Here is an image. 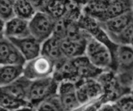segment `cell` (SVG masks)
<instances>
[{
  "label": "cell",
  "mask_w": 133,
  "mask_h": 111,
  "mask_svg": "<svg viewBox=\"0 0 133 111\" xmlns=\"http://www.w3.org/2000/svg\"><path fill=\"white\" fill-rule=\"evenodd\" d=\"M85 55L96 67L103 70L114 69L113 58L109 48L89 33L87 36Z\"/></svg>",
  "instance_id": "6da1fadb"
},
{
  "label": "cell",
  "mask_w": 133,
  "mask_h": 111,
  "mask_svg": "<svg viewBox=\"0 0 133 111\" xmlns=\"http://www.w3.org/2000/svg\"><path fill=\"white\" fill-rule=\"evenodd\" d=\"M116 71L120 83L131 88L133 83V47L130 45H119L115 55Z\"/></svg>",
  "instance_id": "7a4b0ae2"
},
{
  "label": "cell",
  "mask_w": 133,
  "mask_h": 111,
  "mask_svg": "<svg viewBox=\"0 0 133 111\" xmlns=\"http://www.w3.org/2000/svg\"><path fill=\"white\" fill-rule=\"evenodd\" d=\"M59 83L52 76L32 81L27 101L34 108L46 98L58 93Z\"/></svg>",
  "instance_id": "3957f363"
},
{
  "label": "cell",
  "mask_w": 133,
  "mask_h": 111,
  "mask_svg": "<svg viewBox=\"0 0 133 111\" xmlns=\"http://www.w3.org/2000/svg\"><path fill=\"white\" fill-rule=\"evenodd\" d=\"M56 20L46 12L37 11L29 21L31 35L42 44L52 35Z\"/></svg>",
  "instance_id": "277c9868"
},
{
  "label": "cell",
  "mask_w": 133,
  "mask_h": 111,
  "mask_svg": "<svg viewBox=\"0 0 133 111\" xmlns=\"http://www.w3.org/2000/svg\"><path fill=\"white\" fill-rule=\"evenodd\" d=\"M55 69V63L41 54L26 62L23 66V75L29 80L34 81L52 76Z\"/></svg>",
  "instance_id": "5b68a950"
},
{
  "label": "cell",
  "mask_w": 133,
  "mask_h": 111,
  "mask_svg": "<svg viewBox=\"0 0 133 111\" xmlns=\"http://www.w3.org/2000/svg\"><path fill=\"white\" fill-rule=\"evenodd\" d=\"M31 35L29 21L15 17L7 22L1 21V36L21 39Z\"/></svg>",
  "instance_id": "8992f818"
},
{
  "label": "cell",
  "mask_w": 133,
  "mask_h": 111,
  "mask_svg": "<svg viewBox=\"0 0 133 111\" xmlns=\"http://www.w3.org/2000/svg\"><path fill=\"white\" fill-rule=\"evenodd\" d=\"M26 61L21 52L7 38L1 36V65L24 66Z\"/></svg>",
  "instance_id": "52a82bcc"
},
{
  "label": "cell",
  "mask_w": 133,
  "mask_h": 111,
  "mask_svg": "<svg viewBox=\"0 0 133 111\" xmlns=\"http://www.w3.org/2000/svg\"><path fill=\"white\" fill-rule=\"evenodd\" d=\"M75 84L77 96L81 104L99 96L103 90L100 82L95 79H79Z\"/></svg>",
  "instance_id": "ba28073f"
},
{
  "label": "cell",
  "mask_w": 133,
  "mask_h": 111,
  "mask_svg": "<svg viewBox=\"0 0 133 111\" xmlns=\"http://www.w3.org/2000/svg\"><path fill=\"white\" fill-rule=\"evenodd\" d=\"M57 93L63 111H71L81 105L74 82L64 81L60 83Z\"/></svg>",
  "instance_id": "9c48e42d"
},
{
  "label": "cell",
  "mask_w": 133,
  "mask_h": 111,
  "mask_svg": "<svg viewBox=\"0 0 133 111\" xmlns=\"http://www.w3.org/2000/svg\"><path fill=\"white\" fill-rule=\"evenodd\" d=\"M8 39L21 52L26 61L41 54L42 44L31 35L21 39Z\"/></svg>",
  "instance_id": "30bf717a"
},
{
  "label": "cell",
  "mask_w": 133,
  "mask_h": 111,
  "mask_svg": "<svg viewBox=\"0 0 133 111\" xmlns=\"http://www.w3.org/2000/svg\"><path fill=\"white\" fill-rule=\"evenodd\" d=\"M133 22V11H130L105 22H98L109 37L117 35Z\"/></svg>",
  "instance_id": "8fae6325"
},
{
  "label": "cell",
  "mask_w": 133,
  "mask_h": 111,
  "mask_svg": "<svg viewBox=\"0 0 133 111\" xmlns=\"http://www.w3.org/2000/svg\"><path fill=\"white\" fill-rule=\"evenodd\" d=\"M71 60L76 68L79 79H95L104 71L94 66L86 55L71 59Z\"/></svg>",
  "instance_id": "7c38bea8"
},
{
  "label": "cell",
  "mask_w": 133,
  "mask_h": 111,
  "mask_svg": "<svg viewBox=\"0 0 133 111\" xmlns=\"http://www.w3.org/2000/svg\"><path fill=\"white\" fill-rule=\"evenodd\" d=\"M32 81L22 75L11 83L1 87V92L17 98L27 101Z\"/></svg>",
  "instance_id": "4fadbf2b"
},
{
  "label": "cell",
  "mask_w": 133,
  "mask_h": 111,
  "mask_svg": "<svg viewBox=\"0 0 133 111\" xmlns=\"http://www.w3.org/2000/svg\"><path fill=\"white\" fill-rule=\"evenodd\" d=\"M133 11V1L126 0L108 1L100 22H105L122 14Z\"/></svg>",
  "instance_id": "5bb4252c"
},
{
  "label": "cell",
  "mask_w": 133,
  "mask_h": 111,
  "mask_svg": "<svg viewBox=\"0 0 133 111\" xmlns=\"http://www.w3.org/2000/svg\"><path fill=\"white\" fill-rule=\"evenodd\" d=\"M41 55L52 60L55 65L66 59L61 51V40L54 35L42 43Z\"/></svg>",
  "instance_id": "9a60e30c"
},
{
  "label": "cell",
  "mask_w": 133,
  "mask_h": 111,
  "mask_svg": "<svg viewBox=\"0 0 133 111\" xmlns=\"http://www.w3.org/2000/svg\"><path fill=\"white\" fill-rule=\"evenodd\" d=\"M87 40L74 41L66 39L61 40V48L63 56L68 59H73L85 55Z\"/></svg>",
  "instance_id": "2e32d148"
},
{
  "label": "cell",
  "mask_w": 133,
  "mask_h": 111,
  "mask_svg": "<svg viewBox=\"0 0 133 111\" xmlns=\"http://www.w3.org/2000/svg\"><path fill=\"white\" fill-rule=\"evenodd\" d=\"M23 66L10 65H1V87L9 84L21 77L23 74Z\"/></svg>",
  "instance_id": "e0dca14e"
},
{
  "label": "cell",
  "mask_w": 133,
  "mask_h": 111,
  "mask_svg": "<svg viewBox=\"0 0 133 111\" xmlns=\"http://www.w3.org/2000/svg\"><path fill=\"white\" fill-rule=\"evenodd\" d=\"M108 3V1H92L88 2L83 7V14L99 22L102 19Z\"/></svg>",
  "instance_id": "ac0fdd59"
},
{
  "label": "cell",
  "mask_w": 133,
  "mask_h": 111,
  "mask_svg": "<svg viewBox=\"0 0 133 111\" xmlns=\"http://www.w3.org/2000/svg\"><path fill=\"white\" fill-rule=\"evenodd\" d=\"M14 10L16 17L29 21L37 11L32 1L24 0L14 1Z\"/></svg>",
  "instance_id": "d6986e66"
},
{
  "label": "cell",
  "mask_w": 133,
  "mask_h": 111,
  "mask_svg": "<svg viewBox=\"0 0 133 111\" xmlns=\"http://www.w3.org/2000/svg\"><path fill=\"white\" fill-rule=\"evenodd\" d=\"M0 105L1 108L9 111H17L25 107H32L28 101L17 98L1 92Z\"/></svg>",
  "instance_id": "ffe728a7"
},
{
  "label": "cell",
  "mask_w": 133,
  "mask_h": 111,
  "mask_svg": "<svg viewBox=\"0 0 133 111\" xmlns=\"http://www.w3.org/2000/svg\"><path fill=\"white\" fill-rule=\"evenodd\" d=\"M34 109L36 111H63L58 93L42 101Z\"/></svg>",
  "instance_id": "44dd1931"
},
{
  "label": "cell",
  "mask_w": 133,
  "mask_h": 111,
  "mask_svg": "<svg viewBox=\"0 0 133 111\" xmlns=\"http://www.w3.org/2000/svg\"><path fill=\"white\" fill-rule=\"evenodd\" d=\"M110 38L119 45H130L133 41V22L119 34Z\"/></svg>",
  "instance_id": "7402d4cb"
},
{
  "label": "cell",
  "mask_w": 133,
  "mask_h": 111,
  "mask_svg": "<svg viewBox=\"0 0 133 111\" xmlns=\"http://www.w3.org/2000/svg\"><path fill=\"white\" fill-rule=\"evenodd\" d=\"M14 1L1 0L0 2L1 21L7 22L16 17L14 10Z\"/></svg>",
  "instance_id": "603a6c76"
},
{
  "label": "cell",
  "mask_w": 133,
  "mask_h": 111,
  "mask_svg": "<svg viewBox=\"0 0 133 111\" xmlns=\"http://www.w3.org/2000/svg\"><path fill=\"white\" fill-rule=\"evenodd\" d=\"M70 19L63 17L56 20L52 35L60 40L66 38L68 24Z\"/></svg>",
  "instance_id": "cb8c5ba5"
},
{
  "label": "cell",
  "mask_w": 133,
  "mask_h": 111,
  "mask_svg": "<svg viewBox=\"0 0 133 111\" xmlns=\"http://www.w3.org/2000/svg\"><path fill=\"white\" fill-rule=\"evenodd\" d=\"M114 106L119 111H133V95L127 93L120 97Z\"/></svg>",
  "instance_id": "d4e9b609"
},
{
  "label": "cell",
  "mask_w": 133,
  "mask_h": 111,
  "mask_svg": "<svg viewBox=\"0 0 133 111\" xmlns=\"http://www.w3.org/2000/svg\"><path fill=\"white\" fill-rule=\"evenodd\" d=\"M17 111H36V110L33 107H25V108H22V109H19V110H17Z\"/></svg>",
  "instance_id": "484cf974"
},
{
  "label": "cell",
  "mask_w": 133,
  "mask_h": 111,
  "mask_svg": "<svg viewBox=\"0 0 133 111\" xmlns=\"http://www.w3.org/2000/svg\"><path fill=\"white\" fill-rule=\"evenodd\" d=\"M1 111H9V110H6V109H4L3 108H1Z\"/></svg>",
  "instance_id": "4316f807"
},
{
  "label": "cell",
  "mask_w": 133,
  "mask_h": 111,
  "mask_svg": "<svg viewBox=\"0 0 133 111\" xmlns=\"http://www.w3.org/2000/svg\"><path fill=\"white\" fill-rule=\"evenodd\" d=\"M130 93L133 95V89L131 90V92H130Z\"/></svg>",
  "instance_id": "83f0119b"
},
{
  "label": "cell",
  "mask_w": 133,
  "mask_h": 111,
  "mask_svg": "<svg viewBox=\"0 0 133 111\" xmlns=\"http://www.w3.org/2000/svg\"><path fill=\"white\" fill-rule=\"evenodd\" d=\"M130 46H131L133 47V41H132V42H131V44H130Z\"/></svg>",
  "instance_id": "f1b7e54d"
},
{
  "label": "cell",
  "mask_w": 133,
  "mask_h": 111,
  "mask_svg": "<svg viewBox=\"0 0 133 111\" xmlns=\"http://www.w3.org/2000/svg\"><path fill=\"white\" fill-rule=\"evenodd\" d=\"M132 89H133V83H132Z\"/></svg>",
  "instance_id": "f546056e"
}]
</instances>
